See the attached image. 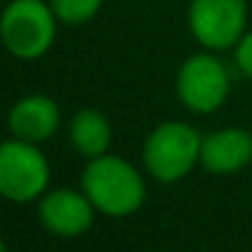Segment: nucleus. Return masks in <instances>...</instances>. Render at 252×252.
Segmentation results:
<instances>
[{"label": "nucleus", "instance_id": "f257e3e1", "mask_svg": "<svg viewBox=\"0 0 252 252\" xmlns=\"http://www.w3.org/2000/svg\"><path fill=\"white\" fill-rule=\"evenodd\" d=\"M81 186L93 208L105 216H130L145 201V184L130 162L110 155L93 157L84 169Z\"/></svg>", "mask_w": 252, "mask_h": 252}, {"label": "nucleus", "instance_id": "f03ea898", "mask_svg": "<svg viewBox=\"0 0 252 252\" xmlns=\"http://www.w3.org/2000/svg\"><path fill=\"white\" fill-rule=\"evenodd\" d=\"M57 34V15L42 0H12L0 15V39L17 59H39Z\"/></svg>", "mask_w": 252, "mask_h": 252}, {"label": "nucleus", "instance_id": "7ed1b4c3", "mask_svg": "<svg viewBox=\"0 0 252 252\" xmlns=\"http://www.w3.org/2000/svg\"><path fill=\"white\" fill-rule=\"evenodd\" d=\"M201 159V137L186 123H164L145 145V167L157 181H176Z\"/></svg>", "mask_w": 252, "mask_h": 252}, {"label": "nucleus", "instance_id": "20e7f679", "mask_svg": "<svg viewBox=\"0 0 252 252\" xmlns=\"http://www.w3.org/2000/svg\"><path fill=\"white\" fill-rule=\"evenodd\" d=\"M47 184L49 162L32 142L15 137L0 145V196L25 203L42 196Z\"/></svg>", "mask_w": 252, "mask_h": 252}, {"label": "nucleus", "instance_id": "39448f33", "mask_svg": "<svg viewBox=\"0 0 252 252\" xmlns=\"http://www.w3.org/2000/svg\"><path fill=\"white\" fill-rule=\"evenodd\" d=\"M248 20L245 0H193L189 7V27L208 49H228L243 39Z\"/></svg>", "mask_w": 252, "mask_h": 252}, {"label": "nucleus", "instance_id": "423d86ee", "mask_svg": "<svg viewBox=\"0 0 252 252\" xmlns=\"http://www.w3.org/2000/svg\"><path fill=\"white\" fill-rule=\"evenodd\" d=\"M230 91V76L220 59L211 54H196L186 59L176 76V93L181 103L196 113H211L220 108Z\"/></svg>", "mask_w": 252, "mask_h": 252}, {"label": "nucleus", "instance_id": "0eeeda50", "mask_svg": "<svg viewBox=\"0 0 252 252\" xmlns=\"http://www.w3.org/2000/svg\"><path fill=\"white\" fill-rule=\"evenodd\" d=\"M39 218L44 228H49L54 235L74 238L81 235L93 223V203L86 193L59 189L42 198L39 203Z\"/></svg>", "mask_w": 252, "mask_h": 252}, {"label": "nucleus", "instance_id": "6e6552de", "mask_svg": "<svg viewBox=\"0 0 252 252\" xmlns=\"http://www.w3.org/2000/svg\"><path fill=\"white\" fill-rule=\"evenodd\" d=\"M252 162V135L240 127H228L208 135L201 142V164L211 174H235Z\"/></svg>", "mask_w": 252, "mask_h": 252}, {"label": "nucleus", "instance_id": "1a4fd4ad", "mask_svg": "<svg viewBox=\"0 0 252 252\" xmlns=\"http://www.w3.org/2000/svg\"><path fill=\"white\" fill-rule=\"evenodd\" d=\"M59 108L47 95H27L17 100L7 115L10 132L25 142H42L49 140L59 127Z\"/></svg>", "mask_w": 252, "mask_h": 252}, {"label": "nucleus", "instance_id": "9d476101", "mask_svg": "<svg viewBox=\"0 0 252 252\" xmlns=\"http://www.w3.org/2000/svg\"><path fill=\"white\" fill-rule=\"evenodd\" d=\"M69 132H71L74 147L91 159L105 155V150L110 147V125H108L105 115L93 108L79 110L74 115Z\"/></svg>", "mask_w": 252, "mask_h": 252}, {"label": "nucleus", "instance_id": "9b49d317", "mask_svg": "<svg viewBox=\"0 0 252 252\" xmlns=\"http://www.w3.org/2000/svg\"><path fill=\"white\" fill-rule=\"evenodd\" d=\"M103 0H49L57 20L66 25H84L98 10Z\"/></svg>", "mask_w": 252, "mask_h": 252}, {"label": "nucleus", "instance_id": "f8f14e48", "mask_svg": "<svg viewBox=\"0 0 252 252\" xmlns=\"http://www.w3.org/2000/svg\"><path fill=\"white\" fill-rule=\"evenodd\" d=\"M235 62L240 66V71L245 76L252 79V32L250 34H243V39L238 42V49H235Z\"/></svg>", "mask_w": 252, "mask_h": 252}, {"label": "nucleus", "instance_id": "ddd939ff", "mask_svg": "<svg viewBox=\"0 0 252 252\" xmlns=\"http://www.w3.org/2000/svg\"><path fill=\"white\" fill-rule=\"evenodd\" d=\"M0 252H7V248L2 245V240H0Z\"/></svg>", "mask_w": 252, "mask_h": 252}]
</instances>
